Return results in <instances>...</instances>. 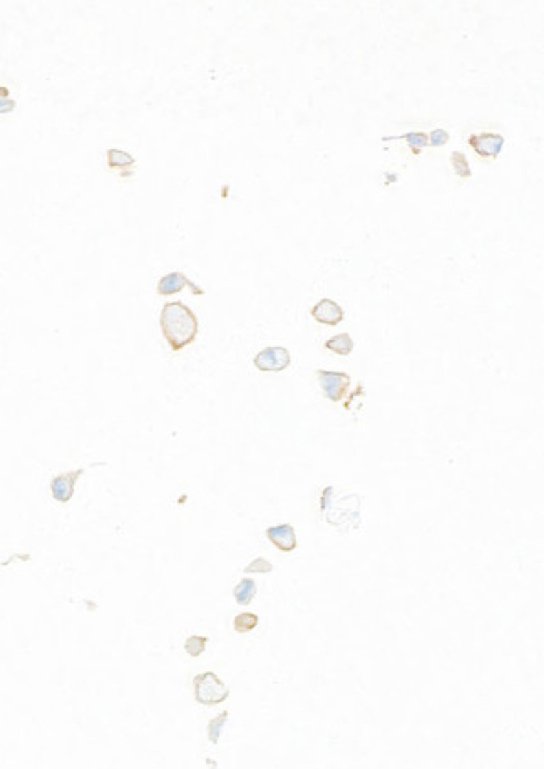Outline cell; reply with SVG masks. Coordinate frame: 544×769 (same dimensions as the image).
<instances>
[{"label":"cell","instance_id":"6da1fadb","mask_svg":"<svg viewBox=\"0 0 544 769\" xmlns=\"http://www.w3.org/2000/svg\"><path fill=\"white\" fill-rule=\"evenodd\" d=\"M160 327L164 340L173 352L183 351L198 337L199 322L196 314L188 305L176 302L164 303L160 314Z\"/></svg>","mask_w":544,"mask_h":769},{"label":"cell","instance_id":"7a4b0ae2","mask_svg":"<svg viewBox=\"0 0 544 769\" xmlns=\"http://www.w3.org/2000/svg\"><path fill=\"white\" fill-rule=\"evenodd\" d=\"M195 699L203 706H216L230 697V689L215 672H203L193 679Z\"/></svg>","mask_w":544,"mask_h":769},{"label":"cell","instance_id":"3957f363","mask_svg":"<svg viewBox=\"0 0 544 769\" xmlns=\"http://www.w3.org/2000/svg\"><path fill=\"white\" fill-rule=\"evenodd\" d=\"M253 364L261 372H283L290 367L292 356L283 345H270L254 356Z\"/></svg>","mask_w":544,"mask_h":769},{"label":"cell","instance_id":"277c9868","mask_svg":"<svg viewBox=\"0 0 544 769\" xmlns=\"http://www.w3.org/2000/svg\"><path fill=\"white\" fill-rule=\"evenodd\" d=\"M315 376L316 379H318L320 387H322L325 398L330 399L331 402L342 401L343 396L349 392L350 384H352V379H350V376L345 374V372L316 371Z\"/></svg>","mask_w":544,"mask_h":769},{"label":"cell","instance_id":"5b68a950","mask_svg":"<svg viewBox=\"0 0 544 769\" xmlns=\"http://www.w3.org/2000/svg\"><path fill=\"white\" fill-rule=\"evenodd\" d=\"M84 471H86L84 468H77V470L64 471L54 476L51 479L52 498L56 499V501L63 503V505L71 501L76 491V484L80 479V476L84 475Z\"/></svg>","mask_w":544,"mask_h":769},{"label":"cell","instance_id":"8992f818","mask_svg":"<svg viewBox=\"0 0 544 769\" xmlns=\"http://www.w3.org/2000/svg\"><path fill=\"white\" fill-rule=\"evenodd\" d=\"M468 143L476 151V155H479L481 158H492V160H496L501 155V151H503L506 140H504L503 134L497 133H477L470 134Z\"/></svg>","mask_w":544,"mask_h":769},{"label":"cell","instance_id":"52a82bcc","mask_svg":"<svg viewBox=\"0 0 544 769\" xmlns=\"http://www.w3.org/2000/svg\"><path fill=\"white\" fill-rule=\"evenodd\" d=\"M184 287H190L193 295H204L203 288L196 285L195 282H191V280L188 279V275H184L183 272H171V274H166L161 277L160 282H157L156 290L161 297H169V295H175L177 292L183 290Z\"/></svg>","mask_w":544,"mask_h":769},{"label":"cell","instance_id":"ba28073f","mask_svg":"<svg viewBox=\"0 0 544 769\" xmlns=\"http://www.w3.org/2000/svg\"><path fill=\"white\" fill-rule=\"evenodd\" d=\"M310 315L312 318H315V321L318 322V324L330 325V327L338 325L343 318H345V312H343L342 307L331 299L318 300V302L312 307Z\"/></svg>","mask_w":544,"mask_h":769},{"label":"cell","instance_id":"9c48e42d","mask_svg":"<svg viewBox=\"0 0 544 769\" xmlns=\"http://www.w3.org/2000/svg\"><path fill=\"white\" fill-rule=\"evenodd\" d=\"M265 533H266V538L270 540V543H272L273 547L279 548L280 552L290 553L298 547V543H296L295 528H293L292 525H288V523L270 526V528H266Z\"/></svg>","mask_w":544,"mask_h":769},{"label":"cell","instance_id":"30bf717a","mask_svg":"<svg viewBox=\"0 0 544 769\" xmlns=\"http://www.w3.org/2000/svg\"><path fill=\"white\" fill-rule=\"evenodd\" d=\"M107 158V168L109 170L118 171V175L121 178H131L134 175V166H136V158L131 153L124 151V149L109 148L106 151Z\"/></svg>","mask_w":544,"mask_h":769},{"label":"cell","instance_id":"8fae6325","mask_svg":"<svg viewBox=\"0 0 544 769\" xmlns=\"http://www.w3.org/2000/svg\"><path fill=\"white\" fill-rule=\"evenodd\" d=\"M393 140L405 141V143H407V146H409V149H411V153L414 156H419L420 153H422V149L429 146V136H427L426 133H422V131H411V133L399 134V136H384V138H382V141H393Z\"/></svg>","mask_w":544,"mask_h":769},{"label":"cell","instance_id":"7c38bea8","mask_svg":"<svg viewBox=\"0 0 544 769\" xmlns=\"http://www.w3.org/2000/svg\"><path fill=\"white\" fill-rule=\"evenodd\" d=\"M353 339L350 337V334L343 332V334H338V336L331 337L325 342V349L327 351L334 352V354H338V356H350V354L353 352Z\"/></svg>","mask_w":544,"mask_h":769},{"label":"cell","instance_id":"4fadbf2b","mask_svg":"<svg viewBox=\"0 0 544 769\" xmlns=\"http://www.w3.org/2000/svg\"><path fill=\"white\" fill-rule=\"evenodd\" d=\"M257 592H258V587L253 578H243L241 582L235 587L233 597L237 600L238 605H250L252 600L254 598V595H257Z\"/></svg>","mask_w":544,"mask_h":769},{"label":"cell","instance_id":"5bb4252c","mask_svg":"<svg viewBox=\"0 0 544 769\" xmlns=\"http://www.w3.org/2000/svg\"><path fill=\"white\" fill-rule=\"evenodd\" d=\"M228 717H230L228 711H223L221 714H218V716L210 721V724H208V741H210L211 744L219 743L223 734V728H225L226 722H228Z\"/></svg>","mask_w":544,"mask_h":769},{"label":"cell","instance_id":"9a60e30c","mask_svg":"<svg viewBox=\"0 0 544 769\" xmlns=\"http://www.w3.org/2000/svg\"><path fill=\"white\" fill-rule=\"evenodd\" d=\"M450 164H453V170L459 176V178L468 180V178H470V176H472V171H470L468 156H466L462 151L450 153Z\"/></svg>","mask_w":544,"mask_h":769},{"label":"cell","instance_id":"2e32d148","mask_svg":"<svg viewBox=\"0 0 544 769\" xmlns=\"http://www.w3.org/2000/svg\"><path fill=\"white\" fill-rule=\"evenodd\" d=\"M258 622H260V618H258L257 614H252V612H243L240 615H237L233 620V629L235 632L238 633H246V632H252V630L257 629Z\"/></svg>","mask_w":544,"mask_h":769},{"label":"cell","instance_id":"e0dca14e","mask_svg":"<svg viewBox=\"0 0 544 769\" xmlns=\"http://www.w3.org/2000/svg\"><path fill=\"white\" fill-rule=\"evenodd\" d=\"M206 645H208V637L191 636L188 637L186 642H184V651H186L188 656L199 657L204 651H206Z\"/></svg>","mask_w":544,"mask_h":769},{"label":"cell","instance_id":"ac0fdd59","mask_svg":"<svg viewBox=\"0 0 544 769\" xmlns=\"http://www.w3.org/2000/svg\"><path fill=\"white\" fill-rule=\"evenodd\" d=\"M273 565L263 556H258L252 563L245 567V574H272Z\"/></svg>","mask_w":544,"mask_h":769},{"label":"cell","instance_id":"d6986e66","mask_svg":"<svg viewBox=\"0 0 544 769\" xmlns=\"http://www.w3.org/2000/svg\"><path fill=\"white\" fill-rule=\"evenodd\" d=\"M427 136H429V146H444L447 144V141L450 138L449 133L442 128L431 131V134H427Z\"/></svg>","mask_w":544,"mask_h":769},{"label":"cell","instance_id":"ffe728a7","mask_svg":"<svg viewBox=\"0 0 544 769\" xmlns=\"http://www.w3.org/2000/svg\"><path fill=\"white\" fill-rule=\"evenodd\" d=\"M15 109V101L7 96H0V114H9Z\"/></svg>","mask_w":544,"mask_h":769}]
</instances>
